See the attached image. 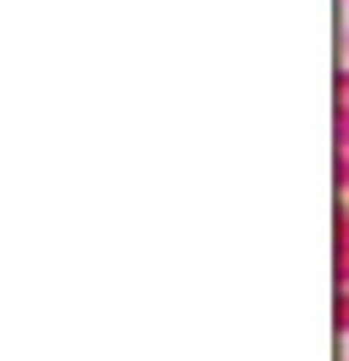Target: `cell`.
Returning <instances> with one entry per match:
<instances>
[{
    "label": "cell",
    "instance_id": "obj_1",
    "mask_svg": "<svg viewBox=\"0 0 349 361\" xmlns=\"http://www.w3.org/2000/svg\"><path fill=\"white\" fill-rule=\"evenodd\" d=\"M332 262H338V286H349V198H338L332 216Z\"/></svg>",
    "mask_w": 349,
    "mask_h": 361
},
{
    "label": "cell",
    "instance_id": "obj_2",
    "mask_svg": "<svg viewBox=\"0 0 349 361\" xmlns=\"http://www.w3.org/2000/svg\"><path fill=\"white\" fill-rule=\"evenodd\" d=\"M332 105H338V111H349V59L338 64V76H332Z\"/></svg>",
    "mask_w": 349,
    "mask_h": 361
},
{
    "label": "cell",
    "instance_id": "obj_3",
    "mask_svg": "<svg viewBox=\"0 0 349 361\" xmlns=\"http://www.w3.org/2000/svg\"><path fill=\"white\" fill-rule=\"evenodd\" d=\"M332 326H338V338H349V286H338V303H332Z\"/></svg>",
    "mask_w": 349,
    "mask_h": 361
},
{
    "label": "cell",
    "instance_id": "obj_4",
    "mask_svg": "<svg viewBox=\"0 0 349 361\" xmlns=\"http://www.w3.org/2000/svg\"><path fill=\"white\" fill-rule=\"evenodd\" d=\"M332 175H338V198H349V152H338V169Z\"/></svg>",
    "mask_w": 349,
    "mask_h": 361
},
{
    "label": "cell",
    "instance_id": "obj_5",
    "mask_svg": "<svg viewBox=\"0 0 349 361\" xmlns=\"http://www.w3.org/2000/svg\"><path fill=\"white\" fill-rule=\"evenodd\" d=\"M338 47H343V59H349V24H343V35H338Z\"/></svg>",
    "mask_w": 349,
    "mask_h": 361
},
{
    "label": "cell",
    "instance_id": "obj_6",
    "mask_svg": "<svg viewBox=\"0 0 349 361\" xmlns=\"http://www.w3.org/2000/svg\"><path fill=\"white\" fill-rule=\"evenodd\" d=\"M343 361H349V350H343Z\"/></svg>",
    "mask_w": 349,
    "mask_h": 361
},
{
    "label": "cell",
    "instance_id": "obj_7",
    "mask_svg": "<svg viewBox=\"0 0 349 361\" xmlns=\"http://www.w3.org/2000/svg\"><path fill=\"white\" fill-rule=\"evenodd\" d=\"M343 6H349V0H343Z\"/></svg>",
    "mask_w": 349,
    "mask_h": 361
}]
</instances>
